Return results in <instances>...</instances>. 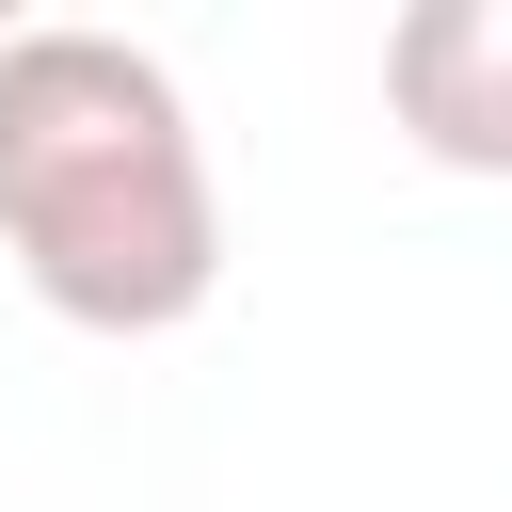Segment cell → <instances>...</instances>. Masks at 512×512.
Listing matches in <instances>:
<instances>
[{
    "label": "cell",
    "instance_id": "cell-2",
    "mask_svg": "<svg viewBox=\"0 0 512 512\" xmlns=\"http://www.w3.org/2000/svg\"><path fill=\"white\" fill-rule=\"evenodd\" d=\"M384 128L432 176H512V0H416L384 32Z\"/></svg>",
    "mask_w": 512,
    "mask_h": 512
},
{
    "label": "cell",
    "instance_id": "cell-1",
    "mask_svg": "<svg viewBox=\"0 0 512 512\" xmlns=\"http://www.w3.org/2000/svg\"><path fill=\"white\" fill-rule=\"evenodd\" d=\"M0 256L80 336H176L224 288L208 128L160 48L32 16L0 32Z\"/></svg>",
    "mask_w": 512,
    "mask_h": 512
}]
</instances>
